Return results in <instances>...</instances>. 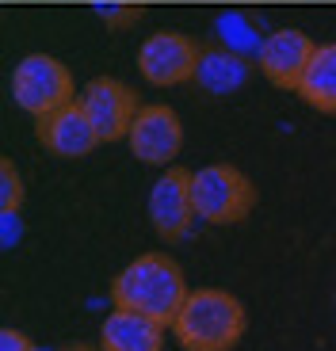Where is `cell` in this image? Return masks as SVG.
<instances>
[{"mask_svg":"<svg viewBox=\"0 0 336 351\" xmlns=\"http://www.w3.org/2000/svg\"><path fill=\"white\" fill-rule=\"evenodd\" d=\"M248 77H252V58H241V53L226 50V46L199 53L195 80H199V88H206L211 96H230V92H237V88L248 84Z\"/></svg>","mask_w":336,"mask_h":351,"instance_id":"obj_12","label":"cell"},{"mask_svg":"<svg viewBox=\"0 0 336 351\" xmlns=\"http://www.w3.org/2000/svg\"><path fill=\"white\" fill-rule=\"evenodd\" d=\"M35 343L27 340L19 328H0V351H31Z\"/></svg>","mask_w":336,"mask_h":351,"instance_id":"obj_18","label":"cell"},{"mask_svg":"<svg viewBox=\"0 0 336 351\" xmlns=\"http://www.w3.org/2000/svg\"><path fill=\"white\" fill-rule=\"evenodd\" d=\"M187 282L180 263L165 252H145L138 260H130L111 282V302L119 309H134L145 313L160 325H172L180 313V306L187 302Z\"/></svg>","mask_w":336,"mask_h":351,"instance_id":"obj_1","label":"cell"},{"mask_svg":"<svg viewBox=\"0 0 336 351\" xmlns=\"http://www.w3.org/2000/svg\"><path fill=\"white\" fill-rule=\"evenodd\" d=\"M195 69H199V50H195V43L187 35L153 31V35L138 46V73L157 88L195 80Z\"/></svg>","mask_w":336,"mask_h":351,"instance_id":"obj_6","label":"cell"},{"mask_svg":"<svg viewBox=\"0 0 336 351\" xmlns=\"http://www.w3.org/2000/svg\"><path fill=\"white\" fill-rule=\"evenodd\" d=\"M8 84L16 107L35 119L73 104V73L50 53H27L23 62H16Z\"/></svg>","mask_w":336,"mask_h":351,"instance_id":"obj_4","label":"cell"},{"mask_svg":"<svg viewBox=\"0 0 336 351\" xmlns=\"http://www.w3.org/2000/svg\"><path fill=\"white\" fill-rule=\"evenodd\" d=\"M77 99L88 114V123L96 126L99 141H119L130 134V123L138 114V96L130 92V84H123L115 77H96L84 84V92Z\"/></svg>","mask_w":336,"mask_h":351,"instance_id":"obj_7","label":"cell"},{"mask_svg":"<svg viewBox=\"0 0 336 351\" xmlns=\"http://www.w3.org/2000/svg\"><path fill=\"white\" fill-rule=\"evenodd\" d=\"M313 50H317V43H313L306 31H298V27H275V31L264 35V46H260V53H256V65L272 84L298 88V80H302V73H306V65H310Z\"/></svg>","mask_w":336,"mask_h":351,"instance_id":"obj_9","label":"cell"},{"mask_svg":"<svg viewBox=\"0 0 336 351\" xmlns=\"http://www.w3.org/2000/svg\"><path fill=\"white\" fill-rule=\"evenodd\" d=\"M38 141L50 153H58V157H88L99 145V134L88 123L80 99H73V104H65L38 119Z\"/></svg>","mask_w":336,"mask_h":351,"instance_id":"obj_10","label":"cell"},{"mask_svg":"<svg viewBox=\"0 0 336 351\" xmlns=\"http://www.w3.org/2000/svg\"><path fill=\"white\" fill-rule=\"evenodd\" d=\"M145 210H149L153 229H157L165 241L184 237L187 229H191V221L199 218V214H195V202H191V172H184V168L160 172L149 187Z\"/></svg>","mask_w":336,"mask_h":351,"instance_id":"obj_8","label":"cell"},{"mask_svg":"<svg viewBox=\"0 0 336 351\" xmlns=\"http://www.w3.org/2000/svg\"><path fill=\"white\" fill-rule=\"evenodd\" d=\"M92 12H96V19H104L107 27H126L142 16V4H130V0H96Z\"/></svg>","mask_w":336,"mask_h":351,"instance_id":"obj_15","label":"cell"},{"mask_svg":"<svg viewBox=\"0 0 336 351\" xmlns=\"http://www.w3.org/2000/svg\"><path fill=\"white\" fill-rule=\"evenodd\" d=\"M214 35H218V43L226 46V50L241 53V58H252L256 62L260 46H264V35H260V27L252 23V16H245V12L237 8H226L214 16Z\"/></svg>","mask_w":336,"mask_h":351,"instance_id":"obj_14","label":"cell"},{"mask_svg":"<svg viewBox=\"0 0 336 351\" xmlns=\"http://www.w3.org/2000/svg\"><path fill=\"white\" fill-rule=\"evenodd\" d=\"M165 328L160 321L134 309H111L99 325V351H160L165 348Z\"/></svg>","mask_w":336,"mask_h":351,"instance_id":"obj_11","label":"cell"},{"mask_svg":"<svg viewBox=\"0 0 336 351\" xmlns=\"http://www.w3.org/2000/svg\"><path fill=\"white\" fill-rule=\"evenodd\" d=\"M23 202V180L8 157L0 160V210H19Z\"/></svg>","mask_w":336,"mask_h":351,"instance_id":"obj_16","label":"cell"},{"mask_svg":"<svg viewBox=\"0 0 336 351\" xmlns=\"http://www.w3.org/2000/svg\"><path fill=\"white\" fill-rule=\"evenodd\" d=\"M58 351H96V348H88V343H69V348H58Z\"/></svg>","mask_w":336,"mask_h":351,"instance_id":"obj_19","label":"cell"},{"mask_svg":"<svg viewBox=\"0 0 336 351\" xmlns=\"http://www.w3.org/2000/svg\"><path fill=\"white\" fill-rule=\"evenodd\" d=\"M126 141H130V153L142 160V165L168 168V160H176L180 157V145H184V126H180V114L172 111L168 104L138 107Z\"/></svg>","mask_w":336,"mask_h":351,"instance_id":"obj_5","label":"cell"},{"mask_svg":"<svg viewBox=\"0 0 336 351\" xmlns=\"http://www.w3.org/2000/svg\"><path fill=\"white\" fill-rule=\"evenodd\" d=\"M294 92L310 107H317V111L336 114V43H325L313 50L310 65H306Z\"/></svg>","mask_w":336,"mask_h":351,"instance_id":"obj_13","label":"cell"},{"mask_svg":"<svg viewBox=\"0 0 336 351\" xmlns=\"http://www.w3.org/2000/svg\"><path fill=\"white\" fill-rule=\"evenodd\" d=\"M191 202L206 226H237L256 206V187L233 165H206L191 172Z\"/></svg>","mask_w":336,"mask_h":351,"instance_id":"obj_3","label":"cell"},{"mask_svg":"<svg viewBox=\"0 0 336 351\" xmlns=\"http://www.w3.org/2000/svg\"><path fill=\"white\" fill-rule=\"evenodd\" d=\"M31 351H50V348H38V343H35V348H31Z\"/></svg>","mask_w":336,"mask_h":351,"instance_id":"obj_20","label":"cell"},{"mask_svg":"<svg viewBox=\"0 0 336 351\" xmlns=\"http://www.w3.org/2000/svg\"><path fill=\"white\" fill-rule=\"evenodd\" d=\"M19 241H23L19 210H0V248H16Z\"/></svg>","mask_w":336,"mask_h":351,"instance_id":"obj_17","label":"cell"},{"mask_svg":"<svg viewBox=\"0 0 336 351\" xmlns=\"http://www.w3.org/2000/svg\"><path fill=\"white\" fill-rule=\"evenodd\" d=\"M172 336L184 351H233L245 336V306L230 290H191L172 321Z\"/></svg>","mask_w":336,"mask_h":351,"instance_id":"obj_2","label":"cell"}]
</instances>
